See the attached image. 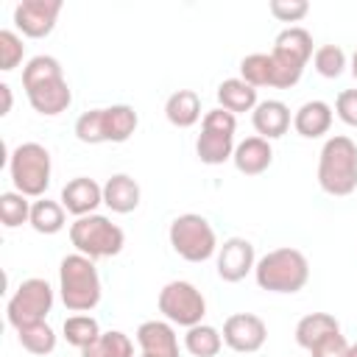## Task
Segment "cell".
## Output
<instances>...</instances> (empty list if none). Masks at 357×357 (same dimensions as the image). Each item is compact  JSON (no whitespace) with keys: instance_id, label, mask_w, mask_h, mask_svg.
<instances>
[{"instance_id":"6da1fadb","label":"cell","mask_w":357,"mask_h":357,"mask_svg":"<svg viewBox=\"0 0 357 357\" xmlns=\"http://www.w3.org/2000/svg\"><path fill=\"white\" fill-rule=\"evenodd\" d=\"M318 187L343 198L357 190V145L351 137H329L318 156Z\"/></svg>"},{"instance_id":"7a4b0ae2","label":"cell","mask_w":357,"mask_h":357,"mask_svg":"<svg viewBox=\"0 0 357 357\" xmlns=\"http://www.w3.org/2000/svg\"><path fill=\"white\" fill-rule=\"evenodd\" d=\"M100 276L95 259L84 254H67L59 265V293L70 312H89L100 301Z\"/></svg>"},{"instance_id":"3957f363","label":"cell","mask_w":357,"mask_h":357,"mask_svg":"<svg viewBox=\"0 0 357 357\" xmlns=\"http://www.w3.org/2000/svg\"><path fill=\"white\" fill-rule=\"evenodd\" d=\"M254 279L268 293H298L310 282V262L298 248L282 245L257 262Z\"/></svg>"},{"instance_id":"277c9868","label":"cell","mask_w":357,"mask_h":357,"mask_svg":"<svg viewBox=\"0 0 357 357\" xmlns=\"http://www.w3.org/2000/svg\"><path fill=\"white\" fill-rule=\"evenodd\" d=\"M8 173H11L17 192H22L25 198H45L50 187V173H53L50 151L39 142L17 145L8 159Z\"/></svg>"},{"instance_id":"5b68a950","label":"cell","mask_w":357,"mask_h":357,"mask_svg":"<svg viewBox=\"0 0 357 357\" xmlns=\"http://www.w3.org/2000/svg\"><path fill=\"white\" fill-rule=\"evenodd\" d=\"M70 243L75 245L78 254L89 259H103L123 251L126 234L106 215H84L70 223Z\"/></svg>"},{"instance_id":"8992f818","label":"cell","mask_w":357,"mask_h":357,"mask_svg":"<svg viewBox=\"0 0 357 357\" xmlns=\"http://www.w3.org/2000/svg\"><path fill=\"white\" fill-rule=\"evenodd\" d=\"M167 240L173 251L187 262H206L218 251L215 229L204 215H195V212L178 215L167 229Z\"/></svg>"},{"instance_id":"52a82bcc","label":"cell","mask_w":357,"mask_h":357,"mask_svg":"<svg viewBox=\"0 0 357 357\" xmlns=\"http://www.w3.org/2000/svg\"><path fill=\"white\" fill-rule=\"evenodd\" d=\"M234 128L237 114L226 109H209L201 120V134L195 139V153L204 165H223L234 156Z\"/></svg>"},{"instance_id":"ba28073f","label":"cell","mask_w":357,"mask_h":357,"mask_svg":"<svg viewBox=\"0 0 357 357\" xmlns=\"http://www.w3.org/2000/svg\"><path fill=\"white\" fill-rule=\"evenodd\" d=\"M50 310H53V287L47 284V279L33 276L14 290V296L6 304V318L14 329H22L45 321Z\"/></svg>"},{"instance_id":"9c48e42d","label":"cell","mask_w":357,"mask_h":357,"mask_svg":"<svg viewBox=\"0 0 357 357\" xmlns=\"http://www.w3.org/2000/svg\"><path fill=\"white\" fill-rule=\"evenodd\" d=\"M159 312L170 321V324H178V326H195V324H204V315H206V298L201 296V290L184 279H176V282H167L162 290H159Z\"/></svg>"},{"instance_id":"30bf717a","label":"cell","mask_w":357,"mask_h":357,"mask_svg":"<svg viewBox=\"0 0 357 357\" xmlns=\"http://www.w3.org/2000/svg\"><path fill=\"white\" fill-rule=\"evenodd\" d=\"M223 343L231 349V351H240V354H254L265 346L268 340V326L259 315L254 312H234L223 321Z\"/></svg>"},{"instance_id":"8fae6325","label":"cell","mask_w":357,"mask_h":357,"mask_svg":"<svg viewBox=\"0 0 357 357\" xmlns=\"http://www.w3.org/2000/svg\"><path fill=\"white\" fill-rule=\"evenodd\" d=\"M61 0H22L14 8V25L28 39H42L56 28Z\"/></svg>"},{"instance_id":"7c38bea8","label":"cell","mask_w":357,"mask_h":357,"mask_svg":"<svg viewBox=\"0 0 357 357\" xmlns=\"http://www.w3.org/2000/svg\"><path fill=\"white\" fill-rule=\"evenodd\" d=\"M254 268H257L254 245L245 237H229L218 248V276L223 282H231V284L243 282Z\"/></svg>"},{"instance_id":"4fadbf2b","label":"cell","mask_w":357,"mask_h":357,"mask_svg":"<svg viewBox=\"0 0 357 357\" xmlns=\"http://www.w3.org/2000/svg\"><path fill=\"white\" fill-rule=\"evenodd\" d=\"M61 206L75 215V218H84V215H95V209L103 204V187L95 181V178H86V176H75L70 178L64 187H61Z\"/></svg>"},{"instance_id":"5bb4252c","label":"cell","mask_w":357,"mask_h":357,"mask_svg":"<svg viewBox=\"0 0 357 357\" xmlns=\"http://www.w3.org/2000/svg\"><path fill=\"white\" fill-rule=\"evenodd\" d=\"M142 357H178V337L170 321H142L137 326Z\"/></svg>"},{"instance_id":"9a60e30c","label":"cell","mask_w":357,"mask_h":357,"mask_svg":"<svg viewBox=\"0 0 357 357\" xmlns=\"http://www.w3.org/2000/svg\"><path fill=\"white\" fill-rule=\"evenodd\" d=\"M251 123H254L257 137H262V139L271 142V139H279V137L287 134L293 117H290L287 103L268 98V100H259V103H257V109L251 112Z\"/></svg>"},{"instance_id":"2e32d148","label":"cell","mask_w":357,"mask_h":357,"mask_svg":"<svg viewBox=\"0 0 357 357\" xmlns=\"http://www.w3.org/2000/svg\"><path fill=\"white\" fill-rule=\"evenodd\" d=\"M25 95H28V103L33 106V112H39L42 117H56V114L67 112V106L73 103V92L64 78L39 84V86L28 89Z\"/></svg>"},{"instance_id":"e0dca14e","label":"cell","mask_w":357,"mask_h":357,"mask_svg":"<svg viewBox=\"0 0 357 357\" xmlns=\"http://www.w3.org/2000/svg\"><path fill=\"white\" fill-rule=\"evenodd\" d=\"M234 167L243 173V176H259L271 167L273 162V148L268 139L262 137H245L243 142L234 145V156H231Z\"/></svg>"},{"instance_id":"ac0fdd59","label":"cell","mask_w":357,"mask_h":357,"mask_svg":"<svg viewBox=\"0 0 357 357\" xmlns=\"http://www.w3.org/2000/svg\"><path fill=\"white\" fill-rule=\"evenodd\" d=\"M332 106L326 100H307L293 114V128L304 139H318L332 128Z\"/></svg>"},{"instance_id":"d6986e66","label":"cell","mask_w":357,"mask_h":357,"mask_svg":"<svg viewBox=\"0 0 357 357\" xmlns=\"http://www.w3.org/2000/svg\"><path fill=\"white\" fill-rule=\"evenodd\" d=\"M139 198H142L139 184H137L128 173H114V176L106 178V184H103V204H106L112 212H117V215L134 212V209L139 206Z\"/></svg>"},{"instance_id":"ffe728a7","label":"cell","mask_w":357,"mask_h":357,"mask_svg":"<svg viewBox=\"0 0 357 357\" xmlns=\"http://www.w3.org/2000/svg\"><path fill=\"white\" fill-rule=\"evenodd\" d=\"M273 53H279V56H284V59H290V61L307 67V61H310L312 53H315V50H312V36H310V31L301 28V25L284 28V31L273 39Z\"/></svg>"},{"instance_id":"44dd1931","label":"cell","mask_w":357,"mask_h":357,"mask_svg":"<svg viewBox=\"0 0 357 357\" xmlns=\"http://www.w3.org/2000/svg\"><path fill=\"white\" fill-rule=\"evenodd\" d=\"M165 117L176 128H190L201 120V98L195 89H178L165 100Z\"/></svg>"},{"instance_id":"7402d4cb","label":"cell","mask_w":357,"mask_h":357,"mask_svg":"<svg viewBox=\"0 0 357 357\" xmlns=\"http://www.w3.org/2000/svg\"><path fill=\"white\" fill-rule=\"evenodd\" d=\"M218 103L220 109L240 114V112H254L257 109V89L251 84H245L243 78H226L218 86Z\"/></svg>"},{"instance_id":"603a6c76","label":"cell","mask_w":357,"mask_h":357,"mask_svg":"<svg viewBox=\"0 0 357 357\" xmlns=\"http://www.w3.org/2000/svg\"><path fill=\"white\" fill-rule=\"evenodd\" d=\"M332 332H340V324H337L335 315H329V312H310V315H304L296 324V343L310 351L315 343H321Z\"/></svg>"},{"instance_id":"cb8c5ba5","label":"cell","mask_w":357,"mask_h":357,"mask_svg":"<svg viewBox=\"0 0 357 357\" xmlns=\"http://www.w3.org/2000/svg\"><path fill=\"white\" fill-rule=\"evenodd\" d=\"M103 123H106V142H126L137 131L139 117L128 103H117L103 109Z\"/></svg>"},{"instance_id":"d4e9b609","label":"cell","mask_w":357,"mask_h":357,"mask_svg":"<svg viewBox=\"0 0 357 357\" xmlns=\"http://www.w3.org/2000/svg\"><path fill=\"white\" fill-rule=\"evenodd\" d=\"M64 206H61V201H50V198H36L33 204H31V226H33V231H39V234H56V231H61L64 229V223H67V218H64Z\"/></svg>"},{"instance_id":"484cf974","label":"cell","mask_w":357,"mask_h":357,"mask_svg":"<svg viewBox=\"0 0 357 357\" xmlns=\"http://www.w3.org/2000/svg\"><path fill=\"white\" fill-rule=\"evenodd\" d=\"M81 357H134V343L126 332L109 329V332H100L95 343L81 349Z\"/></svg>"},{"instance_id":"4316f807","label":"cell","mask_w":357,"mask_h":357,"mask_svg":"<svg viewBox=\"0 0 357 357\" xmlns=\"http://www.w3.org/2000/svg\"><path fill=\"white\" fill-rule=\"evenodd\" d=\"M184 349L192 357H215L223 349V335L209 324H195L184 335Z\"/></svg>"},{"instance_id":"83f0119b","label":"cell","mask_w":357,"mask_h":357,"mask_svg":"<svg viewBox=\"0 0 357 357\" xmlns=\"http://www.w3.org/2000/svg\"><path fill=\"white\" fill-rule=\"evenodd\" d=\"M61 332H64V340H67L70 346H75L78 351L86 349L89 343H95V340L100 337V326H98V321H95L92 315H86V312H75V315H70V318L64 321Z\"/></svg>"},{"instance_id":"f1b7e54d","label":"cell","mask_w":357,"mask_h":357,"mask_svg":"<svg viewBox=\"0 0 357 357\" xmlns=\"http://www.w3.org/2000/svg\"><path fill=\"white\" fill-rule=\"evenodd\" d=\"M56 78H64V73H61L59 59H53V56H33L22 67V89L25 92L33 89V86H39V84L56 81Z\"/></svg>"},{"instance_id":"f546056e","label":"cell","mask_w":357,"mask_h":357,"mask_svg":"<svg viewBox=\"0 0 357 357\" xmlns=\"http://www.w3.org/2000/svg\"><path fill=\"white\" fill-rule=\"evenodd\" d=\"M17 337H20V346L31 354H50L56 349V332L50 329L47 321H39V324H31V326H22L17 329Z\"/></svg>"},{"instance_id":"4dcf8cb0","label":"cell","mask_w":357,"mask_h":357,"mask_svg":"<svg viewBox=\"0 0 357 357\" xmlns=\"http://www.w3.org/2000/svg\"><path fill=\"white\" fill-rule=\"evenodd\" d=\"M240 78L245 84H251L254 89L257 86H271L273 81V61H271V53H251L240 61Z\"/></svg>"},{"instance_id":"1f68e13d","label":"cell","mask_w":357,"mask_h":357,"mask_svg":"<svg viewBox=\"0 0 357 357\" xmlns=\"http://www.w3.org/2000/svg\"><path fill=\"white\" fill-rule=\"evenodd\" d=\"M0 220L6 229H17L31 220V201L22 192H3L0 195Z\"/></svg>"},{"instance_id":"d6a6232c","label":"cell","mask_w":357,"mask_h":357,"mask_svg":"<svg viewBox=\"0 0 357 357\" xmlns=\"http://www.w3.org/2000/svg\"><path fill=\"white\" fill-rule=\"evenodd\" d=\"M312 67L324 78H340L346 70V53L340 45H321L312 53Z\"/></svg>"},{"instance_id":"836d02e7","label":"cell","mask_w":357,"mask_h":357,"mask_svg":"<svg viewBox=\"0 0 357 357\" xmlns=\"http://www.w3.org/2000/svg\"><path fill=\"white\" fill-rule=\"evenodd\" d=\"M75 137L86 145H100L106 142V123H103V109H89L75 120Z\"/></svg>"},{"instance_id":"e575fe53","label":"cell","mask_w":357,"mask_h":357,"mask_svg":"<svg viewBox=\"0 0 357 357\" xmlns=\"http://www.w3.org/2000/svg\"><path fill=\"white\" fill-rule=\"evenodd\" d=\"M271 61H273V81H271V86L290 89V86H296L301 81V73H304L301 64H296V61H290V59H284V56H279L273 50H271Z\"/></svg>"},{"instance_id":"d590c367","label":"cell","mask_w":357,"mask_h":357,"mask_svg":"<svg viewBox=\"0 0 357 357\" xmlns=\"http://www.w3.org/2000/svg\"><path fill=\"white\" fill-rule=\"evenodd\" d=\"M22 56H25L22 39H20L14 31L3 28V31H0V70H3V73H11V70L22 61Z\"/></svg>"},{"instance_id":"8d00e7d4","label":"cell","mask_w":357,"mask_h":357,"mask_svg":"<svg viewBox=\"0 0 357 357\" xmlns=\"http://www.w3.org/2000/svg\"><path fill=\"white\" fill-rule=\"evenodd\" d=\"M271 14L279 20V22H298L307 17L310 11V3L307 0H271Z\"/></svg>"},{"instance_id":"74e56055","label":"cell","mask_w":357,"mask_h":357,"mask_svg":"<svg viewBox=\"0 0 357 357\" xmlns=\"http://www.w3.org/2000/svg\"><path fill=\"white\" fill-rule=\"evenodd\" d=\"M310 354H312V357H346V354H349V343H346V337H343L340 332H332V335H326L321 343H315V346L310 349Z\"/></svg>"},{"instance_id":"f35d334b","label":"cell","mask_w":357,"mask_h":357,"mask_svg":"<svg viewBox=\"0 0 357 357\" xmlns=\"http://www.w3.org/2000/svg\"><path fill=\"white\" fill-rule=\"evenodd\" d=\"M335 114H337L346 126L357 128V89H343V92L335 98Z\"/></svg>"},{"instance_id":"ab89813d","label":"cell","mask_w":357,"mask_h":357,"mask_svg":"<svg viewBox=\"0 0 357 357\" xmlns=\"http://www.w3.org/2000/svg\"><path fill=\"white\" fill-rule=\"evenodd\" d=\"M0 95H3V114H8L11 112V86L0 84Z\"/></svg>"},{"instance_id":"60d3db41","label":"cell","mask_w":357,"mask_h":357,"mask_svg":"<svg viewBox=\"0 0 357 357\" xmlns=\"http://www.w3.org/2000/svg\"><path fill=\"white\" fill-rule=\"evenodd\" d=\"M351 75H354V81H357V50L351 53Z\"/></svg>"},{"instance_id":"b9f144b4","label":"cell","mask_w":357,"mask_h":357,"mask_svg":"<svg viewBox=\"0 0 357 357\" xmlns=\"http://www.w3.org/2000/svg\"><path fill=\"white\" fill-rule=\"evenodd\" d=\"M346 357H357V343L349 346V354H346Z\"/></svg>"}]
</instances>
